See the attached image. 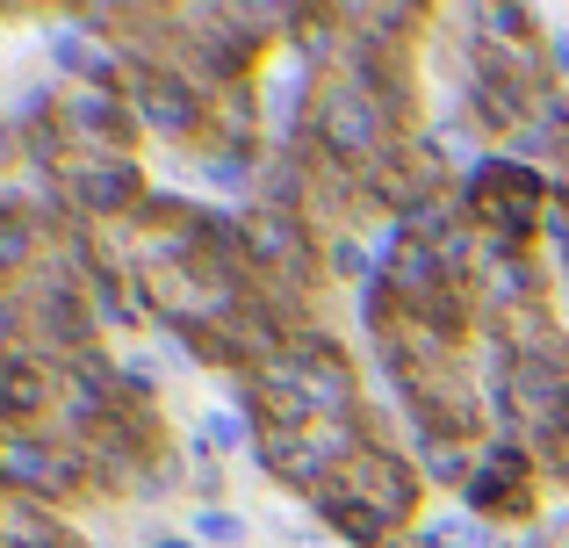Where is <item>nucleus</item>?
I'll list each match as a JSON object with an SVG mask.
<instances>
[{
  "mask_svg": "<svg viewBox=\"0 0 569 548\" xmlns=\"http://www.w3.org/2000/svg\"><path fill=\"white\" fill-rule=\"evenodd\" d=\"M310 506L347 548H397L426 527V469L397 440H368Z\"/></svg>",
  "mask_w": 569,
  "mask_h": 548,
  "instance_id": "1",
  "label": "nucleus"
},
{
  "mask_svg": "<svg viewBox=\"0 0 569 548\" xmlns=\"http://www.w3.org/2000/svg\"><path fill=\"white\" fill-rule=\"evenodd\" d=\"M58 419H66V368L37 347L8 353L0 361V426L37 434V426H58Z\"/></svg>",
  "mask_w": 569,
  "mask_h": 548,
  "instance_id": "5",
  "label": "nucleus"
},
{
  "mask_svg": "<svg viewBox=\"0 0 569 548\" xmlns=\"http://www.w3.org/2000/svg\"><path fill=\"white\" fill-rule=\"evenodd\" d=\"M130 109H138L144 138L209 159V116H217V94H209L194 72H181V66H130Z\"/></svg>",
  "mask_w": 569,
  "mask_h": 548,
  "instance_id": "3",
  "label": "nucleus"
},
{
  "mask_svg": "<svg viewBox=\"0 0 569 548\" xmlns=\"http://www.w3.org/2000/svg\"><path fill=\"white\" fill-rule=\"evenodd\" d=\"M152 548H202V541H194V535H159Z\"/></svg>",
  "mask_w": 569,
  "mask_h": 548,
  "instance_id": "10",
  "label": "nucleus"
},
{
  "mask_svg": "<svg viewBox=\"0 0 569 548\" xmlns=\"http://www.w3.org/2000/svg\"><path fill=\"white\" fill-rule=\"evenodd\" d=\"M29 347V303H22V289H0V361H8V353H22Z\"/></svg>",
  "mask_w": 569,
  "mask_h": 548,
  "instance_id": "7",
  "label": "nucleus"
},
{
  "mask_svg": "<svg viewBox=\"0 0 569 548\" xmlns=\"http://www.w3.org/2000/svg\"><path fill=\"white\" fill-rule=\"evenodd\" d=\"M461 217L490 253H541V239L556 231V181L533 167H519L512 152H483L461 173Z\"/></svg>",
  "mask_w": 569,
  "mask_h": 548,
  "instance_id": "2",
  "label": "nucleus"
},
{
  "mask_svg": "<svg viewBox=\"0 0 569 548\" xmlns=\"http://www.w3.org/2000/svg\"><path fill=\"white\" fill-rule=\"evenodd\" d=\"M541 491H548L541 455H533L527 440L498 434L483 448V462H476V477L461 484V512L483 520V527H533L541 520Z\"/></svg>",
  "mask_w": 569,
  "mask_h": 548,
  "instance_id": "4",
  "label": "nucleus"
},
{
  "mask_svg": "<svg viewBox=\"0 0 569 548\" xmlns=\"http://www.w3.org/2000/svg\"><path fill=\"white\" fill-rule=\"evenodd\" d=\"M512 159H519V167H533V173H548V181H562V173H569V94H556L527 130H519Z\"/></svg>",
  "mask_w": 569,
  "mask_h": 548,
  "instance_id": "6",
  "label": "nucleus"
},
{
  "mask_svg": "<svg viewBox=\"0 0 569 548\" xmlns=\"http://www.w3.org/2000/svg\"><path fill=\"white\" fill-rule=\"evenodd\" d=\"M194 541L238 548V541H246V520H238V512H223V506H202V512H194Z\"/></svg>",
  "mask_w": 569,
  "mask_h": 548,
  "instance_id": "8",
  "label": "nucleus"
},
{
  "mask_svg": "<svg viewBox=\"0 0 569 548\" xmlns=\"http://www.w3.org/2000/svg\"><path fill=\"white\" fill-rule=\"evenodd\" d=\"M556 253H569V173L556 181Z\"/></svg>",
  "mask_w": 569,
  "mask_h": 548,
  "instance_id": "9",
  "label": "nucleus"
}]
</instances>
